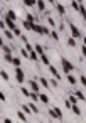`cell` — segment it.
Returning a JSON list of instances; mask_svg holds the SVG:
<instances>
[{
	"mask_svg": "<svg viewBox=\"0 0 86 123\" xmlns=\"http://www.w3.org/2000/svg\"><path fill=\"white\" fill-rule=\"evenodd\" d=\"M61 64H62V69H64V73H66V74H68V73H73L74 66H73L66 57H61Z\"/></svg>",
	"mask_w": 86,
	"mask_h": 123,
	"instance_id": "obj_1",
	"label": "cell"
},
{
	"mask_svg": "<svg viewBox=\"0 0 86 123\" xmlns=\"http://www.w3.org/2000/svg\"><path fill=\"white\" fill-rule=\"evenodd\" d=\"M15 79H17V83H24V79H25V74H24V71H22V66L20 68H15Z\"/></svg>",
	"mask_w": 86,
	"mask_h": 123,
	"instance_id": "obj_2",
	"label": "cell"
},
{
	"mask_svg": "<svg viewBox=\"0 0 86 123\" xmlns=\"http://www.w3.org/2000/svg\"><path fill=\"white\" fill-rule=\"evenodd\" d=\"M29 88H31V91L39 93V91H41V83H39V79H31V81H29Z\"/></svg>",
	"mask_w": 86,
	"mask_h": 123,
	"instance_id": "obj_3",
	"label": "cell"
},
{
	"mask_svg": "<svg viewBox=\"0 0 86 123\" xmlns=\"http://www.w3.org/2000/svg\"><path fill=\"white\" fill-rule=\"evenodd\" d=\"M69 29H71V36H73L74 39H79V37H81V32H79V29H78V27H76L73 22L69 24Z\"/></svg>",
	"mask_w": 86,
	"mask_h": 123,
	"instance_id": "obj_4",
	"label": "cell"
},
{
	"mask_svg": "<svg viewBox=\"0 0 86 123\" xmlns=\"http://www.w3.org/2000/svg\"><path fill=\"white\" fill-rule=\"evenodd\" d=\"M47 115H49V116H52L54 120H62V116L56 111V108H49V110H47Z\"/></svg>",
	"mask_w": 86,
	"mask_h": 123,
	"instance_id": "obj_5",
	"label": "cell"
},
{
	"mask_svg": "<svg viewBox=\"0 0 86 123\" xmlns=\"http://www.w3.org/2000/svg\"><path fill=\"white\" fill-rule=\"evenodd\" d=\"M32 32H36V34H41V36H42V34H44V27L34 22V25H32Z\"/></svg>",
	"mask_w": 86,
	"mask_h": 123,
	"instance_id": "obj_6",
	"label": "cell"
},
{
	"mask_svg": "<svg viewBox=\"0 0 86 123\" xmlns=\"http://www.w3.org/2000/svg\"><path fill=\"white\" fill-rule=\"evenodd\" d=\"M47 68H49V73H51V74H52V76H54V78H56V79H61V74H59V73H57V69H56V68H54V66H52V64H49V66H47Z\"/></svg>",
	"mask_w": 86,
	"mask_h": 123,
	"instance_id": "obj_7",
	"label": "cell"
},
{
	"mask_svg": "<svg viewBox=\"0 0 86 123\" xmlns=\"http://www.w3.org/2000/svg\"><path fill=\"white\" fill-rule=\"evenodd\" d=\"M66 78H68V83H69L71 86H76V83H78V79H76V76H74V74H71V73H68V74H66Z\"/></svg>",
	"mask_w": 86,
	"mask_h": 123,
	"instance_id": "obj_8",
	"label": "cell"
},
{
	"mask_svg": "<svg viewBox=\"0 0 86 123\" xmlns=\"http://www.w3.org/2000/svg\"><path fill=\"white\" fill-rule=\"evenodd\" d=\"M5 24H7V29H10V31H15V29H17L12 19H7V17H5Z\"/></svg>",
	"mask_w": 86,
	"mask_h": 123,
	"instance_id": "obj_9",
	"label": "cell"
},
{
	"mask_svg": "<svg viewBox=\"0 0 86 123\" xmlns=\"http://www.w3.org/2000/svg\"><path fill=\"white\" fill-rule=\"evenodd\" d=\"M17 118H19L22 123H25V121H27V118H25V111H24V110H19V111H17Z\"/></svg>",
	"mask_w": 86,
	"mask_h": 123,
	"instance_id": "obj_10",
	"label": "cell"
},
{
	"mask_svg": "<svg viewBox=\"0 0 86 123\" xmlns=\"http://www.w3.org/2000/svg\"><path fill=\"white\" fill-rule=\"evenodd\" d=\"M34 49H36V52H37L39 56L46 52V47H44V46H41V44H36V46H34Z\"/></svg>",
	"mask_w": 86,
	"mask_h": 123,
	"instance_id": "obj_11",
	"label": "cell"
},
{
	"mask_svg": "<svg viewBox=\"0 0 86 123\" xmlns=\"http://www.w3.org/2000/svg\"><path fill=\"white\" fill-rule=\"evenodd\" d=\"M4 36H5L7 39H14V37H15L14 31H10V29H5V31H4Z\"/></svg>",
	"mask_w": 86,
	"mask_h": 123,
	"instance_id": "obj_12",
	"label": "cell"
},
{
	"mask_svg": "<svg viewBox=\"0 0 86 123\" xmlns=\"http://www.w3.org/2000/svg\"><path fill=\"white\" fill-rule=\"evenodd\" d=\"M29 59H32V61H41V56L36 52V49H32V51H31V57H29Z\"/></svg>",
	"mask_w": 86,
	"mask_h": 123,
	"instance_id": "obj_13",
	"label": "cell"
},
{
	"mask_svg": "<svg viewBox=\"0 0 86 123\" xmlns=\"http://www.w3.org/2000/svg\"><path fill=\"white\" fill-rule=\"evenodd\" d=\"M37 79H39V83H41V86H42V88H49V84H51V83H49L46 78H37Z\"/></svg>",
	"mask_w": 86,
	"mask_h": 123,
	"instance_id": "obj_14",
	"label": "cell"
},
{
	"mask_svg": "<svg viewBox=\"0 0 86 123\" xmlns=\"http://www.w3.org/2000/svg\"><path fill=\"white\" fill-rule=\"evenodd\" d=\"M4 61H5V62H12V61H14V56H12V52H7V54H4Z\"/></svg>",
	"mask_w": 86,
	"mask_h": 123,
	"instance_id": "obj_15",
	"label": "cell"
},
{
	"mask_svg": "<svg viewBox=\"0 0 86 123\" xmlns=\"http://www.w3.org/2000/svg\"><path fill=\"white\" fill-rule=\"evenodd\" d=\"M41 62L42 64H46V66H49V57H47V54L44 52V54H41Z\"/></svg>",
	"mask_w": 86,
	"mask_h": 123,
	"instance_id": "obj_16",
	"label": "cell"
},
{
	"mask_svg": "<svg viewBox=\"0 0 86 123\" xmlns=\"http://www.w3.org/2000/svg\"><path fill=\"white\" fill-rule=\"evenodd\" d=\"M36 5H37V9H39L41 12H44V10H46V4L42 2V0H37V4H36Z\"/></svg>",
	"mask_w": 86,
	"mask_h": 123,
	"instance_id": "obj_17",
	"label": "cell"
},
{
	"mask_svg": "<svg viewBox=\"0 0 86 123\" xmlns=\"http://www.w3.org/2000/svg\"><path fill=\"white\" fill-rule=\"evenodd\" d=\"M49 36H51V39H52V41H59V32H57V31H51V34H49Z\"/></svg>",
	"mask_w": 86,
	"mask_h": 123,
	"instance_id": "obj_18",
	"label": "cell"
},
{
	"mask_svg": "<svg viewBox=\"0 0 86 123\" xmlns=\"http://www.w3.org/2000/svg\"><path fill=\"white\" fill-rule=\"evenodd\" d=\"M20 54L22 57H31V52L27 51V47H20Z\"/></svg>",
	"mask_w": 86,
	"mask_h": 123,
	"instance_id": "obj_19",
	"label": "cell"
},
{
	"mask_svg": "<svg viewBox=\"0 0 86 123\" xmlns=\"http://www.w3.org/2000/svg\"><path fill=\"white\" fill-rule=\"evenodd\" d=\"M12 64H14L15 68H20V66H22V59H20V57H14Z\"/></svg>",
	"mask_w": 86,
	"mask_h": 123,
	"instance_id": "obj_20",
	"label": "cell"
},
{
	"mask_svg": "<svg viewBox=\"0 0 86 123\" xmlns=\"http://www.w3.org/2000/svg\"><path fill=\"white\" fill-rule=\"evenodd\" d=\"M5 17H7V19H12V20H15V19H17V15H15V12H14V10H9Z\"/></svg>",
	"mask_w": 86,
	"mask_h": 123,
	"instance_id": "obj_21",
	"label": "cell"
},
{
	"mask_svg": "<svg viewBox=\"0 0 86 123\" xmlns=\"http://www.w3.org/2000/svg\"><path fill=\"white\" fill-rule=\"evenodd\" d=\"M68 46H69V47H76V39H74L73 36L68 39Z\"/></svg>",
	"mask_w": 86,
	"mask_h": 123,
	"instance_id": "obj_22",
	"label": "cell"
},
{
	"mask_svg": "<svg viewBox=\"0 0 86 123\" xmlns=\"http://www.w3.org/2000/svg\"><path fill=\"white\" fill-rule=\"evenodd\" d=\"M71 110H73V113H74L76 116H79V115H81V110L78 108V105H73V106H71Z\"/></svg>",
	"mask_w": 86,
	"mask_h": 123,
	"instance_id": "obj_23",
	"label": "cell"
},
{
	"mask_svg": "<svg viewBox=\"0 0 86 123\" xmlns=\"http://www.w3.org/2000/svg\"><path fill=\"white\" fill-rule=\"evenodd\" d=\"M0 78H2V81H9V73L7 71H0Z\"/></svg>",
	"mask_w": 86,
	"mask_h": 123,
	"instance_id": "obj_24",
	"label": "cell"
},
{
	"mask_svg": "<svg viewBox=\"0 0 86 123\" xmlns=\"http://www.w3.org/2000/svg\"><path fill=\"white\" fill-rule=\"evenodd\" d=\"M24 4H25L27 7H34V5L37 4V0H24Z\"/></svg>",
	"mask_w": 86,
	"mask_h": 123,
	"instance_id": "obj_25",
	"label": "cell"
},
{
	"mask_svg": "<svg viewBox=\"0 0 86 123\" xmlns=\"http://www.w3.org/2000/svg\"><path fill=\"white\" fill-rule=\"evenodd\" d=\"M56 9H57V12H59L61 15H64V14H66V9H64L61 4H57V5H56Z\"/></svg>",
	"mask_w": 86,
	"mask_h": 123,
	"instance_id": "obj_26",
	"label": "cell"
},
{
	"mask_svg": "<svg viewBox=\"0 0 86 123\" xmlns=\"http://www.w3.org/2000/svg\"><path fill=\"white\" fill-rule=\"evenodd\" d=\"M74 94L78 96V99H79V101H83V99H84V94H83L79 89H74Z\"/></svg>",
	"mask_w": 86,
	"mask_h": 123,
	"instance_id": "obj_27",
	"label": "cell"
},
{
	"mask_svg": "<svg viewBox=\"0 0 86 123\" xmlns=\"http://www.w3.org/2000/svg\"><path fill=\"white\" fill-rule=\"evenodd\" d=\"M79 14H81L83 19L86 20V7H84V5H79Z\"/></svg>",
	"mask_w": 86,
	"mask_h": 123,
	"instance_id": "obj_28",
	"label": "cell"
},
{
	"mask_svg": "<svg viewBox=\"0 0 86 123\" xmlns=\"http://www.w3.org/2000/svg\"><path fill=\"white\" fill-rule=\"evenodd\" d=\"M2 51H4V54H7V52H12V47H9L7 44H2Z\"/></svg>",
	"mask_w": 86,
	"mask_h": 123,
	"instance_id": "obj_29",
	"label": "cell"
},
{
	"mask_svg": "<svg viewBox=\"0 0 86 123\" xmlns=\"http://www.w3.org/2000/svg\"><path fill=\"white\" fill-rule=\"evenodd\" d=\"M29 106L32 108V111H34V115H39V108L36 106V103H29Z\"/></svg>",
	"mask_w": 86,
	"mask_h": 123,
	"instance_id": "obj_30",
	"label": "cell"
},
{
	"mask_svg": "<svg viewBox=\"0 0 86 123\" xmlns=\"http://www.w3.org/2000/svg\"><path fill=\"white\" fill-rule=\"evenodd\" d=\"M41 101L47 105V103H49V96H47V94H42V93H41Z\"/></svg>",
	"mask_w": 86,
	"mask_h": 123,
	"instance_id": "obj_31",
	"label": "cell"
},
{
	"mask_svg": "<svg viewBox=\"0 0 86 123\" xmlns=\"http://www.w3.org/2000/svg\"><path fill=\"white\" fill-rule=\"evenodd\" d=\"M79 83L86 88V76H84V74H81V76H79Z\"/></svg>",
	"mask_w": 86,
	"mask_h": 123,
	"instance_id": "obj_32",
	"label": "cell"
},
{
	"mask_svg": "<svg viewBox=\"0 0 86 123\" xmlns=\"http://www.w3.org/2000/svg\"><path fill=\"white\" fill-rule=\"evenodd\" d=\"M25 19H27V20H31V22H36V20H37V19H36L32 14H27V17H25Z\"/></svg>",
	"mask_w": 86,
	"mask_h": 123,
	"instance_id": "obj_33",
	"label": "cell"
},
{
	"mask_svg": "<svg viewBox=\"0 0 86 123\" xmlns=\"http://www.w3.org/2000/svg\"><path fill=\"white\" fill-rule=\"evenodd\" d=\"M22 94H24V96H27V98H29V96H31V91H29V89H27V88H22Z\"/></svg>",
	"mask_w": 86,
	"mask_h": 123,
	"instance_id": "obj_34",
	"label": "cell"
},
{
	"mask_svg": "<svg viewBox=\"0 0 86 123\" xmlns=\"http://www.w3.org/2000/svg\"><path fill=\"white\" fill-rule=\"evenodd\" d=\"M47 22H49V25H51V27H56V22H54V20H52L49 15H47Z\"/></svg>",
	"mask_w": 86,
	"mask_h": 123,
	"instance_id": "obj_35",
	"label": "cell"
},
{
	"mask_svg": "<svg viewBox=\"0 0 86 123\" xmlns=\"http://www.w3.org/2000/svg\"><path fill=\"white\" fill-rule=\"evenodd\" d=\"M49 83H51V86H52V88H56V86H57V79H56V78H54V79H51Z\"/></svg>",
	"mask_w": 86,
	"mask_h": 123,
	"instance_id": "obj_36",
	"label": "cell"
},
{
	"mask_svg": "<svg viewBox=\"0 0 86 123\" xmlns=\"http://www.w3.org/2000/svg\"><path fill=\"white\" fill-rule=\"evenodd\" d=\"M81 56H83V57H86V46H83V47H81Z\"/></svg>",
	"mask_w": 86,
	"mask_h": 123,
	"instance_id": "obj_37",
	"label": "cell"
},
{
	"mask_svg": "<svg viewBox=\"0 0 86 123\" xmlns=\"http://www.w3.org/2000/svg\"><path fill=\"white\" fill-rule=\"evenodd\" d=\"M14 34H15V36H19V37H20V36H22V32H20V29H19V27H17V29H15V31H14Z\"/></svg>",
	"mask_w": 86,
	"mask_h": 123,
	"instance_id": "obj_38",
	"label": "cell"
},
{
	"mask_svg": "<svg viewBox=\"0 0 86 123\" xmlns=\"http://www.w3.org/2000/svg\"><path fill=\"white\" fill-rule=\"evenodd\" d=\"M49 34H51V31H49L47 27H44V34H42V36H49Z\"/></svg>",
	"mask_w": 86,
	"mask_h": 123,
	"instance_id": "obj_39",
	"label": "cell"
},
{
	"mask_svg": "<svg viewBox=\"0 0 86 123\" xmlns=\"http://www.w3.org/2000/svg\"><path fill=\"white\" fill-rule=\"evenodd\" d=\"M20 41H22V42H24V44H27V42H29V41H27V37H25V36H20Z\"/></svg>",
	"mask_w": 86,
	"mask_h": 123,
	"instance_id": "obj_40",
	"label": "cell"
},
{
	"mask_svg": "<svg viewBox=\"0 0 86 123\" xmlns=\"http://www.w3.org/2000/svg\"><path fill=\"white\" fill-rule=\"evenodd\" d=\"M4 123H14V121H12L10 118H5V120H4Z\"/></svg>",
	"mask_w": 86,
	"mask_h": 123,
	"instance_id": "obj_41",
	"label": "cell"
},
{
	"mask_svg": "<svg viewBox=\"0 0 86 123\" xmlns=\"http://www.w3.org/2000/svg\"><path fill=\"white\" fill-rule=\"evenodd\" d=\"M46 2H49V4H54V0H46Z\"/></svg>",
	"mask_w": 86,
	"mask_h": 123,
	"instance_id": "obj_42",
	"label": "cell"
},
{
	"mask_svg": "<svg viewBox=\"0 0 86 123\" xmlns=\"http://www.w3.org/2000/svg\"><path fill=\"white\" fill-rule=\"evenodd\" d=\"M83 42H84V46H86V37H84V39H83Z\"/></svg>",
	"mask_w": 86,
	"mask_h": 123,
	"instance_id": "obj_43",
	"label": "cell"
},
{
	"mask_svg": "<svg viewBox=\"0 0 86 123\" xmlns=\"http://www.w3.org/2000/svg\"><path fill=\"white\" fill-rule=\"evenodd\" d=\"M76 2H79V4H81V2H83V0H76Z\"/></svg>",
	"mask_w": 86,
	"mask_h": 123,
	"instance_id": "obj_44",
	"label": "cell"
},
{
	"mask_svg": "<svg viewBox=\"0 0 86 123\" xmlns=\"http://www.w3.org/2000/svg\"><path fill=\"white\" fill-rule=\"evenodd\" d=\"M41 123H44V121H41Z\"/></svg>",
	"mask_w": 86,
	"mask_h": 123,
	"instance_id": "obj_45",
	"label": "cell"
},
{
	"mask_svg": "<svg viewBox=\"0 0 86 123\" xmlns=\"http://www.w3.org/2000/svg\"><path fill=\"white\" fill-rule=\"evenodd\" d=\"M25 123H29V121H25Z\"/></svg>",
	"mask_w": 86,
	"mask_h": 123,
	"instance_id": "obj_46",
	"label": "cell"
}]
</instances>
